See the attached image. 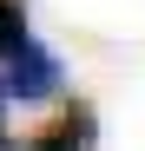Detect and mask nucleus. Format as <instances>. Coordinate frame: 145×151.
I'll return each mask as SVG.
<instances>
[{
	"label": "nucleus",
	"mask_w": 145,
	"mask_h": 151,
	"mask_svg": "<svg viewBox=\"0 0 145 151\" xmlns=\"http://www.w3.org/2000/svg\"><path fill=\"white\" fill-rule=\"evenodd\" d=\"M53 92H59V53H53V46H40V40H27V46L7 59L0 99H20V105H33V99H53Z\"/></svg>",
	"instance_id": "1"
},
{
	"label": "nucleus",
	"mask_w": 145,
	"mask_h": 151,
	"mask_svg": "<svg viewBox=\"0 0 145 151\" xmlns=\"http://www.w3.org/2000/svg\"><path fill=\"white\" fill-rule=\"evenodd\" d=\"M92 138H99V118H92V105L86 99H72V105L46 125L40 138H27L20 151H92Z\"/></svg>",
	"instance_id": "2"
},
{
	"label": "nucleus",
	"mask_w": 145,
	"mask_h": 151,
	"mask_svg": "<svg viewBox=\"0 0 145 151\" xmlns=\"http://www.w3.org/2000/svg\"><path fill=\"white\" fill-rule=\"evenodd\" d=\"M27 40H33L27 33V7H20V0H0V59H13Z\"/></svg>",
	"instance_id": "3"
},
{
	"label": "nucleus",
	"mask_w": 145,
	"mask_h": 151,
	"mask_svg": "<svg viewBox=\"0 0 145 151\" xmlns=\"http://www.w3.org/2000/svg\"><path fill=\"white\" fill-rule=\"evenodd\" d=\"M0 105H7V99H0Z\"/></svg>",
	"instance_id": "4"
}]
</instances>
